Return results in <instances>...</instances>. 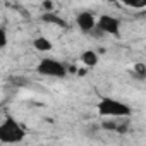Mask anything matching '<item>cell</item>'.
Returning a JSON list of instances; mask_svg holds the SVG:
<instances>
[{
    "label": "cell",
    "mask_w": 146,
    "mask_h": 146,
    "mask_svg": "<svg viewBox=\"0 0 146 146\" xmlns=\"http://www.w3.org/2000/svg\"><path fill=\"white\" fill-rule=\"evenodd\" d=\"M96 110L102 117H108V119H124L132 113V108L127 103L112 96H102L96 102Z\"/></svg>",
    "instance_id": "obj_1"
},
{
    "label": "cell",
    "mask_w": 146,
    "mask_h": 146,
    "mask_svg": "<svg viewBox=\"0 0 146 146\" xmlns=\"http://www.w3.org/2000/svg\"><path fill=\"white\" fill-rule=\"evenodd\" d=\"M26 137V129L14 117H5L0 124V141L4 144H17Z\"/></svg>",
    "instance_id": "obj_2"
},
{
    "label": "cell",
    "mask_w": 146,
    "mask_h": 146,
    "mask_svg": "<svg viewBox=\"0 0 146 146\" xmlns=\"http://www.w3.org/2000/svg\"><path fill=\"white\" fill-rule=\"evenodd\" d=\"M36 72L41 76H46V78H55V79H60V78H65L67 76V67L57 60V58H52V57H45L38 62L36 65Z\"/></svg>",
    "instance_id": "obj_3"
},
{
    "label": "cell",
    "mask_w": 146,
    "mask_h": 146,
    "mask_svg": "<svg viewBox=\"0 0 146 146\" xmlns=\"http://www.w3.org/2000/svg\"><path fill=\"white\" fill-rule=\"evenodd\" d=\"M96 29L102 35H110V36H120V21L115 16L110 14H100L96 17Z\"/></svg>",
    "instance_id": "obj_4"
},
{
    "label": "cell",
    "mask_w": 146,
    "mask_h": 146,
    "mask_svg": "<svg viewBox=\"0 0 146 146\" xmlns=\"http://www.w3.org/2000/svg\"><path fill=\"white\" fill-rule=\"evenodd\" d=\"M76 26L79 28V31L86 33V35H91L95 29H96V17L93 12L90 11H83L76 16Z\"/></svg>",
    "instance_id": "obj_5"
},
{
    "label": "cell",
    "mask_w": 146,
    "mask_h": 146,
    "mask_svg": "<svg viewBox=\"0 0 146 146\" xmlns=\"http://www.w3.org/2000/svg\"><path fill=\"white\" fill-rule=\"evenodd\" d=\"M40 19L43 23H46V24H53V26H58V28H65L67 26V23L58 14H55V12H43L40 16Z\"/></svg>",
    "instance_id": "obj_6"
},
{
    "label": "cell",
    "mask_w": 146,
    "mask_h": 146,
    "mask_svg": "<svg viewBox=\"0 0 146 146\" xmlns=\"http://www.w3.org/2000/svg\"><path fill=\"white\" fill-rule=\"evenodd\" d=\"M81 62L86 65V67H95L98 64V53L95 50H84L81 53Z\"/></svg>",
    "instance_id": "obj_7"
},
{
    "label": "cell",
    "mask_w": 146,
    "mask_h": 146,
    "mask_svg": "<svg viewBox=\"0 0 146 146\" xmlns=\"http://www.w3.org/2000/svg\"><path fill=\"white\" fill-rule=\"evenodd\" d=\"M33 46H35L38 52H50V50L53 48V46H52V41H50L48 38H45V36H38V38H35Z\"/></svg>",
    "instance_id": "obj_8"
},
{
    "label": "cell",
    "mask_w": 146,
    "mask_h": 146,
    "mask_svg": "<svg viewBox=\"0 0 146 146\" xmlns=\"http://www.w3.org/2000/svg\"><path fill=\"white\" fill-rule=\"evenodd\" d=\"M132 76L136 78V79H139V81H143V79H146V65L144 64H141V62H137V64H134L132 65Z\"/></svg>",
    "instance_id": "obj_9"
},
{
    "label": "cell",
    "mask_w": 146,
    "mask_h": 146,
    "mask_svg": "<svg viewBox=\"0 0 146 146\" xmlns=\"http://www.w3.org/2000/svg\"><path fill=\"white\" fill-rule=\"evenodd\" d=\"M7 41H9V38H7V29H5V28H0V48H5V46H7Z\"/></svg>",
    "instance_id": "obj_10"
},
{
    "label": "cell",
    "mask_w": 146,
    "mask_h": 146,
    "mask_svg": "<svg viewBox=\"0 0 146 146\" xmlns=\"http://www.w3.org/2000/svg\"><path fill=\"white\" fill-rule=\"evenodd\" d=\"M41 7L45 9V12H53V7H55V5H53L52 2H43Z\"/></svg>",
    "instance_id": "obj_11"
}]
</instances>
